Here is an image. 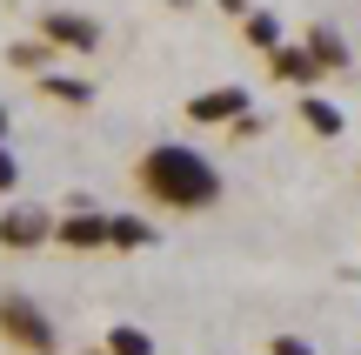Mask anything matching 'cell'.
Wrapping results in <instances>:
<instances>
[{
    "mask_svg": "<svg viewBox=\"0 0 361 355\" xmlns=\"http://www.w3.org/2000/svg\"><path fill=\"white\" fill-rule=\"evenodd\" d=\"M134 181H141V195L154 208H180V215H201L221 201V168L188 141H154L141 155V168H134Z\"/></svg>",
    "mask_w": 361,
    "mask_h": 355,
    "instance_id": "1",
    "label": "cell"
},
{
    "mask_svg": "<svg viewBox=\"0 0 361 355\" xmlns=\"http://www.w3.org/2000/svg\"><path fill=\"white\" fill-rule=\"evenodd\" d=\"M0 335H7L13 349H27V355H54L61 349V329L47 322V308H40L34 295H0Z\"/></svg>",
    "mask_w": 361,
    "mask_h": 355,
    "instance_id": "2",
    "label": "cell"
},
{
    "mask_svg": "<svg viewBox=\"0 0 361 355\" xmlns=\"http://www.w3.org/2000/svg\"><path fill=\"white\" fill-rule=\"evenodd\" d=\"M247 107H255L247 88H201V94H188V121L194 128H234Z\"/></svg>",
    "mask_w": 361,
    "mask_h": 355,
    "instance_id": "3",
    "label": "cell"
},
{
    "mask_svg": "<svg viewBox=\"0 0 361 355\" xmlns=\"http://www.w3.org/2000/svg\"><path fill=\"white\" fill-rule=\"evenodd\" d=\"M54 241L61 248H114V215L107 208H80V215H61V228H54Z\"/></svg>",
    "mask_w": 361,
    "mask_h": 355,
    "instance_id": "4",
    "label": "cell"
},
{
    "mask_svg": "<svg viewBox=\"0 0 361 355\" xmlns=\"http://www.w3.org/2000/svg\"><path fill=\"white\" fill-rule=\"evenodd\" d=\"M40 40H54V47H67V54H94L101 47V27H94L87 13L54 7V13H40Z\"/></svg>",
    "mask_w": 361,
    "mask_h": 355,
    "instance_id": "5",
    "label": "cell"
},
{
    "mask_svg": "<svg viewBox=\"0 0 361 355\" xmlns=\"http://www.w3.org/2000/svg\"><path fill=\"white\" fill-rule=\"evenodd\" d=\"M54 228H61V215L47 208H7L0 215V248H40V241H54Z\"/></svg>",
    "mask_w": 361,
    "mask_h": 355,
    "instance_id": "6",
    "label": "cell"
},
{
    "mask_svg": "<svg viewBox=\"0 0 361 355\" xmlns=\"http://www.w3.org/2000/svg\"><path fill=\"white\" fill-rule=\"evenodd\" d=\"M268 67H274V74L288 80V88H301V94H314V80L328 74V67L314 61L308 47H288V40H281V47H274V54H268Z\"/></svg>",
    "mask_w": 361,
    "mask_h": 355,
    "instance_id": "7",
    "label": "cell"
},
{
    "mask_svg": "<svg viewBox=\"0 0 361 355\" xmlns=\"http://www.w3.org/2000/svg\"><path fill=\"white\" fill-rule=\"evenodd\" d=\"M301 121H308V134H322V141H335V134L348 128V114H341L328 94H301Z\"/></svg>",
    "mask_w": 361,
    "mask_h": 355,
    "instance_id": "8",
    "label": "cell"
},
{
    "mask_svg": "<svg viewBox=\"0 0 361 355\" xmlns=\"http://www.w3.org/2000/svg\"><path fill=\"white\" fill-rule=\"evenodd\" d=\"M301 47H308L322 67H348V61H355V54H348V40H341L335 27H308V34H301Z\"/></svg>",
    "mask_w": 361,
    "mask_h": 355,
    "instance_id": "9",
    "label": "cell"
},
{
    "mask_svg": "<svg viewBox=\"0 0 361 355\" xmlns=\"http://www.w3.org/2000/svg\"><path fill=\"white\" fill-rule=\"evenodd\" d=\"M40 94H47V101H61V107H87V101H94V88H87V80H74V74H54V67L40 74Z\"/></svg>",
    "mask_w": 361,
    "mask_h": 355,
    "instance_id": "10",
    "label": "cell"
},
{
    "mask_svg": "<svg viewBox=\"0 0 361 355\" xmlns=\"http://www.w3.org/2000/svg\"><path fill=\"white\" fill-rule=\"evenodd\" d=\"M47 61H54V40H13L7 47V67H20V74H47Z\"/></svg>",
    "mask_w": 361,
    "mask_h": 355,
    "instance_id": "11",
    "label": "cell"
},
{
    "mask_svg": "<svg viewBox=\"0 0 361 355\" xmlns=\"http://www.w3.org/2000/svg\"><path fill=\"white\" fill-rule=\"evenodd\" d=\"M107 355H154V335L134 329V322H114L107 329Z\"/></svg>",
    "mask_w": 361,
    "mask_h": 355,
    "instance_id": "12",
    "label": "cell"
},
{
    "mask_svg": "<svg viewBox=\"0 0 361 355\" xmlns=\"http://www.w3.org/2000/svg\"><path fill=\"white\" fill-rule=\"evenodd\" d=\"M241 34H247V47H255V54H274V47H281V20H274V13H247Z\"/></svg>",
    "mask_w": 361,
    "mask_h": 355,
    "instance_id": "13",
    "label": "cell"
},
{
    "mask_svg": "<svg viewBox=\"0 0 361 355\" xmlns=\"http://www.w3.org/2000/svg\"><path fill=\"white\" fill-rule=\"evenodd\" d=\"M147 241H154V228H147L141 215H114V248L134 255V248H147Z\"/></svg>",
    "mask_w": 361,
    "mask_h": 355,
    "instance_id": "14",
    "label": "cell"
},
{
    "mask_svg": "<svg viewBox=\"0 0 361 355\" xmlns=\"http://www.w3.org/2000/svg\"><path fill=\"white\" fill-rule=\"evenodd\" d=\"M13 188H20V161H13L7 141H0V195H13Z\"/></svg>",
    "mask_w": 361,
    "mask_h": 355,
    "instance_id": "15",
    "label": "cell"
},
{
    "mask_svg": "<svg viewBox=\"0 0 361 355\" xmlns=\"http://www.w3.org/2000/svg\"><path fill=\"white\" fill-rule=\"evenodd\" d=\"M268 355H314V349L301 342V335H274V349H268Z\"/></svg>",
    "mask_w": 361,
    "mask_h": 355,
    "instance_id": "16",
    "label": "cell"
},
{
    "mask_svg": "<svg viewBox=\"0 0 361 355\" xmlns=\"http://www.w3.org/2000/svg\"><path fill=\"white\" fill-rule=\"evenodd\" d=\"M0 141H7V107H0Z\"/></svg>",
    "mask_w": 361,
    "mask_h": 355,
    "instance_id": "17",
    "label": "cell"
}]
</instances>
